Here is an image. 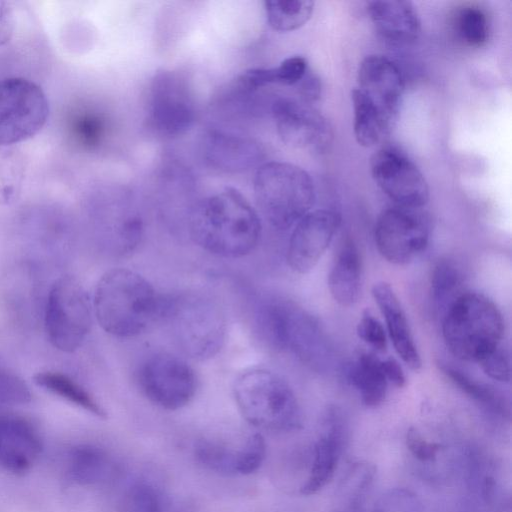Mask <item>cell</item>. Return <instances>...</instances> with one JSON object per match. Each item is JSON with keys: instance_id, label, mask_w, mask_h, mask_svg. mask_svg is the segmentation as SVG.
<instances>
[{"instance_id": "cell-1", "label": "cell", "mask_w": 512, "mask_h": 512, "mask_svg": "<svg viewBox=\"0 0 512 512\" xmlns=\"http://www.w3.org/2000/svg\"><path fill=\"white\" fill-rule=\"evenodd\" d=\"M192 240L203 250L223 258L250 254L261 236L257 212L236 189L227 187L200 200L189 216Z\"/></svg>"}, {"instance_id": "cell-2", "label": "cell", "mask_w": 512, "mask_h": 512, "mask_svg": "<svg viewBox=\"0 0 512 512\" xmlns=\"http://www.w3.org/2000/svg\"><path fill=\"white\" fill-rule=\"evenodd\" d=\"M165 295L140 274L125 268L106 272L95 288L93 306L101 328L118 338H132L162 320Z\"/></svg>"}, {"instance_id": "cell-3", "label": "cell", "mask_w": 512, "mask_h": 512, "mask_svg": "<svg viewBox=\"0 0 512 512\" xmlns=\"http://www.w3.org/2000/svg\"><path fill=\"white\" fill-rule=\"evenodd\" d=\"M253 318L257 333L270 348L290 353L317 371L330 364L332 350L321 325L293 301L265 297L256 304Z\"/></svg>"}, {"instance_id": "cell-4", "label": "cell", "mask_w": 512, "mask_h": 512, "mask_svg": "<svg viewBox=\"0 0 512 512\" xmlns=\"http://www.w3.org/2000/svg\"><path fill=\"white\" fill-rule=\"evenodd\" d=\"M504 326L497 305L479 292H463L442 315V335L447 349L467 362L478 363L499 347Z\"/></svg>"}, {"instance_id": "cell-5", "label": "cell", "mask_w": 512, "mask_h": 512, "mask_svg": "<svg viewBox=\"0 0 512 512\" xmlns=\"http://www.w3.org/2000/svg\"><path fill=\"white\" fill-rule=\"evenodd\" d=\"M162 320L168 323L178 347L192 359H211L224 345L225 314L220 305L205 294L165 296Z\"/></svg>"}, {"instance_id": "cell-6", "label": "cell", "mask_w": 512, "mask_h": 512, "mask_svg": "<svg viewBox=\"0 0 512 512\" xmlns=\"http://www.w3.org/2000/svg\"><path fill=\"white\" fill-rule=\"evenodd\" d=\"M256 203L265 219L276 229L295 225L312 208L314 183L301 167L287 162L262 163L253 183Z\"/></svg>"}, {"instance_id": "cell-7", "label": "cell", "mask_w": 512, "mask_h": 512, "mask_svg": "<svg viewBox=\"0 0 512 512\" xmlns=\"http://www.w3.org/2000/svg\"><path fill=\"white\" fill-rule=\"evenodd\" d=\"M233 394L245 419L255 426L288 429L299 422L293 389L271 370L253 368L243 372L234 382Z\"/></svg>"}, {"instance_id": "cell-8", "label": "cell", "mask_w": 512, "mask_h": 512, "mask_svg": "<svg viewBox=\"0 0 512 512\" xmlns=\"http://www.w3.org/2000/svg\"><path fill=\"white\" fill-rule=\"evenodd\" d=\"M91 325V304L83 286L71 276L56 280L49 291L45 311L49 342L62 352H74L82 345Z\"/></svg>"}, {"instance_id": "cell-9", "label": "cell", "mask_w": 512, "mask_h": 512, "mask_svg": "<svg viewBox=\"0 0 512 512\" xmlns=\"http://www.w3.org/2000/svg\"><path fill=\"white\" fill-rule=\"evenodd\" d=\"M48 115L47 97L36 83L19 77L0 81V146L32 138Z\"/></svg>"}, {"instance_id": "cell-10", "label": "cell", "mask_w": 512, "mask_h": 512, "mask_svg": "<svg viewBox=\"0 0 512 512\" xmlns=\"http://www.w3.org/2000/svg\"><path fill=\"white\" fill-rule=\"evenodd\" d=\"M136 383L151 403L166 410L186 406L197 391L193 368L168 352H155L144 358L136 370Z\"/></svg>"}, {"instance_id": "cell-11", "label": "cell", "mask_w": 512, "mask_h": 512, "mask_svg": "<svg viewBox=\"0 0 512 512\" xmlns=\"http://www.w3.org/2000/svg\"><path fill=\"white\" fill-rule=\"evenodd\" d=\"M147 106L148 124L162 136L181 135L195 120V103L189 83L177 71L161 70L153 76Z\"/></svg>"}, {"instance_id": "cell-12", "label": "cell", "mask_w": 512, "mask_h": 512, "mask_svg": "<svg viewBox=\"0 0 512 512\" xmlns=\"http://www.w3.org/2000/svg\"><path fill=\"white\" fill-rule=\"evenodd\" d=\"M430 225L420 209L394 206L384 210L374 228L378 252L388 262L406 265L428 246Z\"/></svg>"}, {"instance_id": "cell-13", "label": "cell", "mask_w": 512, "mask_h": 512, "mask_svg": "<svg viewBox=\"0 0 512 512\" xmlns=\"http://www.w3.org/2000/svg\"><path fill=\"white\" fill-rule=\"evenodd\" d=\"M372 177L397 206L420 209L429 200L428 183L418 167L393 148H382L370 159Z\"/></svg>"}, {"instance_id": "cell-14", "label": "cell", "mask_w": 512, "mask_h": 512, "mask_svg": "<svg viewBox=\"0 0 512 512\" xmlns=\"http://www.w3.org/2000/svg\"><path fill=\"white\" fill-rule=\"evenodd\" d=\"M278 135L283 143L311 152H324L333 140L327 119L310 105L278 97L271 103Z\"/></svg>"}, {"instance_id": "cell-15", "label": "cell", "mask_w": 512, "mask_h": 512, "mask_svg": "<svg viewBox=\"0 0 512 512\" xmlns=\"http://www.w3.org/2000/svg\"><path fill=\"white\" fill-rule=\"evenodd\" d=\"M341 216L334 210L309 211L295 225L289 239L286 259L298 274L310 272L332 242Z\"/></svg>"}, {"instance_id": "cell-16", "label": "cell", "mask_w": 512, "mask_h": 512, "mask_svg": "<svg viewBox=\"0 0 512 512\" xmlns=\"http://www.w3.org/2000/svg\"><path fill=\"white\" fill-rule=\"evenodd\" d=\"M200 150L209 166L225 173H242L258 168L265 156L258 141L217 129L204 133Z\"/></svg>"}, {"instance_id": "cell-17", "label": "cell", "mask_w": 512, "mask_h": 512, "mask_svg": "<svg viewBox=\"0 0 512 512\" xmlns=\"http://www.w3.org/2000/svg\"><path fill=\"white\" fill-rule=\"evenodd\" d=\"M357 88L387 117L395 121L404 92L399 67L383 55H369L359 64Z\"/></svg>"}, {"instance_id": "cell-18", "label": "cell", "mask_w": 512, "mask_h": 512, "mask_svg": "<svg viewBox=\"0 0 512 512\" xmlns=\"http://www.w3.org/2000/svg\"><path fill=\"white\" fill-rule=\"evenodd\" d=\"M42 441L26 418L0 414V469L14 475L28 472L38 460Z\"/></svg>"}, {"instance_id": "cell-19", "label": "cell", "mask_w": 512, "mask_h": 512, "mask_svg": "<svg viewBox=\"0 0 512 512\" xmlns=\"http://www.w3.org/2000/svg\"><path fill=\"white\" fill-rule=\"evenodd\" d=\"M371 293L385 319L386 333L396 353L410 369L419 370L422 366L421 356L406 313L393 287L387 282H377Z\"/></svg>"}, {"instance_id": "cell-20", "label": "cell", "mask_w": 512, "mask_h": 512, "mask_svg": "<svg viewBox=\"0 0 512 512\" xmlns=\"http://www.w3.org/2000/svg\"><path fill=\"white\" fill-rule=\"evenodd\" d=\"M367 12L376 30L391 42L411 43L420 34L421 22L410 1H370L367 3Z\"/></svg>"}, {"instance_id": "cell-21", "label": "cell", "mask_w": 512, "mask_h": 512, "mask_svg": "<svg viewBox=\"0 0 512 512\" xmlns=\"http://www.w3.org/2000/svg\"><path fill=\"white\" fill-rule=\"evenodd\" d=\"M329 292L339 305L353 306L362 284V259L355 242L347 238L341 245L328 274Z\"/></svg>"}, {"instance_id": "cell-22", "label": "cell", "mask_w": 512, "mask_h": 512, "mask_svg": "<svg viewBox=\"0 0 512 512\" xmlns=\"http://www.w3.org/2000/svg\"><path fill=\"white\" fill-rule=\"evenodd\" d=\"M347 378L367 407H376L385 399L389 383L382 368V360L375 354H358L348 366Z\"/></svg>"}, {"instance_id": "cell-23", "label": "cell", "mask_w": 512, "mask_h": 512, "mask_svg": "<svg viewBox=\"0 0 512 512\" xmlns=\"http://www.w3.org/2000/svg\"><path fill=\"white\" fill-rule=\"evenodd\" d=\"M354 111L353 130L357 143L370 148L380 143L390 132L393 122L357 87L351 91Z\"/></svg>"}, {"instance_id": "cell-24", "label": "cell", "mask_w": 512, "mask_h": 512, "mask_svg": "<svg viewBox=\"0 0 512 512\" xmlns=\"http://www.w3.org/2000/svg\"><path fill=\"white\" fill-rule=\"evenodd\" d=\"M332 428L328 435L321 438L315 447V458L308 481L301 492L310 495L321 489L333 476L339 457V424L338 416L330 413Z\"/></svg>"}, {"instance_id": "cell-25", "label": "cell", "mask_w": 512, "mask_h": 512, "mask_svg": "<svg viewBox=\"0 0 512 512\" xmlns=\"http://www.w3.org/2000/svg\"><path fill=\"white\" fill-rule=\"evenodd\" d=\"M34 383L44 390L74 404L91 414L104 418L105 411L94 397L71 377L60 372L44 371L33 376Z\"/></svg>"}, {"instance_id": "cell-26", "label": "cell", "mask_w": 512, "mask_h": 512, "mask_svg": "<svg viewBox=\"0 0 512 512\" xmlns=\"http://www.w3.org/2000/svg\"><path fill=\"white\" fill-rule=\"evenodd\" d=\"M462 284L463 275L454 261L439 259L435 263L430 275V295L437 312L443 315L464 292Z\"/></svg>"}, {"instance_id": "cell-27", "label": "cell", "mask_w": 512, "mask_h": 512, "mask_svg": "<svg viewBox=\"0 0 512 512\" xmlns=\"http://www.w3.org/2000/svg\"><path fill=\"white\" fill-rule=\"evenodd\" d=\"M68 472L78 484H95L104 480L109 472V460L97 447L82 445L69 454Z\"/></svg>"}, {"instance_id": "cell-28", "label": "cell", "mask_w": 512, "mask_h": 512, "mask_svg": "<svg viewBox=\"0 0 512 512\" xmlns=\"http://www.w3.org/2000/svg\"><path fill=\"white\" fill-rule=\"evenodd\" d=\"M311 0H267L264 9L269 26L278 32L299 29L311 18L314 10Z\"/></svg>"}, {"instance_id": "cell-29", "label": "cell", "mask_w": 512, "mask_h": 512, "mask_svg": "<svg viewBox=\"0 0 512 512\" xmlns=\"http://www.w3.org/2000/svg\"><path fill=\"white\" fill-rule=\"evenodd\" d=\"M439 367L446 377L469 397L497 412H505L503 398L490 386L471 378L464 371L448 363L440 362Z\"/></svg>"}, {"instance_id": "cell-30", "label": "cell", "mask_w": 512, "mask_h": 512, "mask_svg": "<svg viewBox=\"0 0 512 512\" xmlns=\"http://www.w3.org/2000/svg\"><path fill=\"white\" fill-rule=\"evenodd\" d=\"M456 28L462 40L472 47L484 45L489 37L487 15L476 6H468L459 11Z\"/></svg>"}, {"instance_id": "cell-31", "label": "cell", "mask_w": 512, "mask_h": 512, "mask_svg": "<svg viewBox=\"0 0 512 512\" xmlns=\"http://www.w3.org/2000/svg\"><path fill=\"white\" fill-rule=\"evenodd\" d=\"M121 512H162L161 503L155 490L147 484H136L124 495L120 504Z\"/></svg>"}, {"instance_id": "cell-32", "label": "cell", "mask_w": 512, "mask_h": 512, "mask_svg": "<svg viewBox=\"0 0 512 512\" xmlns=\"http://www.w3.org/2000/svg\"><path fill=\"white\" fill-rule=\"evenodd\" d=\"M374 512H422V505L410 490L395 488L380 497Z\"/></svg>"}, {"instance_id": "cell-33", "label": "cell", "mask_w": 512, "mask_h": 512, "mask_svg": "<svg viewBox=\"0 0 512 512\" xmlns=\"http://www.w3.org/2000/svg\"><path fill=\"white\" fill-rule=\"evenodd\" d=\"M266 453L265 440L261 434L249 437L244 448L235 454V472L250 474L262 464Z\"/></svg>"}, {"instance_id": "cell-34", "label": "cell", "mask_w": 512, "mask_h": 512, "mask_svg": "<svg viewBox=\"0 0 512 512\" xmlns=\"http://www.w3.org/2000/svg\"><path fill=\"white\" fill-rule=\"evenodd\" d=\"M31 400L26 383L14 372L0 366V405L24 404Z\"/></svg>"}, {"instance_id": "cell-35", "label": "cell", "mask_w": 512, "mask_h": 512, "mask_svg": "<svg viewBox=\"0 0 512 512\" xmlns=\"http://www.w3.org/2000/svg\"><path fill=\"white\" fill-rule=\"evenodd\" d=\"M270 70L272 85L284 86H297L309 71L307 60L302 56L288 57Z\"/></svg>"}, {"instance_id": "cell-36", "label": "cell", "mask_w": 512, "mask_h": 512, "mask_svg": "<svg viewBox=\"0 0 512 512\" xmlns=\"http://www.w3.org/2000/svg\"><path fill=\"white\" fill-rule=\"evenodd\" d=\"M358 337L378 352L387 348V333L382 323L369 311H363L357 327Z\"/></svg>"}, {"instance_id": "cell-37", "label": "cell", "mask_w": 512, "mask_h": 512, "mask_svg": "<svg viewBox=\"0 0 512 512\" xmlns=\"http://www.w3.org/2000/svg\"><path fill=\"white\" fill-rule=\"evenodd\" d=\"M197 457L213 470L225 473L235 472V455L225 448L210 442L201 443L196 449Z\"/></svg>"}, {"instance_id": "cell-38", "label": "cell", "mask_w": 512, "mask_h": 512, "mask_svg": "<svg viewBox=\"0 0 512 512\" xmlns=\"http://www.w3.org/2000/svg\"><path fill=\"white\" fill-rule=\"evenodd\" d=\"M478 364L491 379L502 383L510 381V357L502 345L481 359Z\"/></svg>"}, {"instance_id": "cell-39", "label": "cell", "mask_w": 512, "mask_h": 512, "mask_svg": "<svg viewBox=\"0 0 512 512\" xmlns=\"http://www.w3.org/2000/svg\"><path fill=\"white\" fill-rule=\"evenodd\" d=\"M374 476V470L369 465H356L342 481L340 486L341 496L348 498L352 503L366 489Z\"/></svg>"}, {"instance_id": "cell-40", "label": "cell", "mask_w": 512, "mask_h": 512, "mask_svg": "<svg viewBox=\"0 0 512 512\" xmlns=\"http://www.w3.org/2000/svg\"><path fill=\"white\" fill-rule=\"evenodd\" d=\"M74 133L78 141L85 147H95L104 134L103 120L94 114H84L74 123Z\"/></svg>"}, {"instance_id": "cell-41", "label": "cell", "mask_w": 512, "mask_h": 512, "mask_svg": "<svg viewBox=\"0 0 512 512\" xmlns=\"http://www.w3.org/2000/svg\"><path fill=\"white\" fill-rule=\"evenodd\" d=\"M407 445L413 454L422 460L432 459L438 446L426 442L416 430L411 429L407 434Z\"/></svg>"}, {"instance_id": "cell-42", "label": "cell", "mask_w": 512, "mask_h": 512, "mask_svg": "<svg viewBox=\"0 0 512 512\" xmlns=\"http://www.w3.org/2000/svg\"><path fill=\"white\" fill-rule=\"evenodd\" d=\"M14 30V14L9 2L0 1V46L9 42Z\"/></svg>"}, {"instance_id": "cell-43", "label": "cell", "mask_w": 512, "mask_h": 512, "mask_svg": "<svg viewBox=\"0 0 512 512\" xmlns=\"http://www.w3.org/2000/svg\"><path fill=\"white\" fill-rule=\"evenodd\" d=\"M298 92L301 97L307 101H315L320 97L321 84L319 79L313 73L309 71L304 78L298 83Z\"/></svg>"}, {"instance_id": "cell-44", "label": "cell", "mask_w": 512, "mask_h": 512, "mask_svg": "<svg viewBox=\"0 0 512 512\" xmlns=\"http://www.w3.org/2000/svg\"><path fill=\"white\" fill-rule=\"evenodd\" d=\"M382 368L388 383L401 388L406 384V376L400 363L394 358L382 360Z\"/></svg>"}, {"instance_id": "cell-45", "label": "cell", "mask_w": 512, "mask_h": 512, "mask_svg": "<svg viewBox=\"0 0 512 512\" xmlns=\"http://www.w3.org/2000/svg\"><path fill=\"white\" fill-rule=\"evenodd\" d=\"M342 512H355V511H353V510H348V511H342Z\"/></svg>"}]
</instances>
